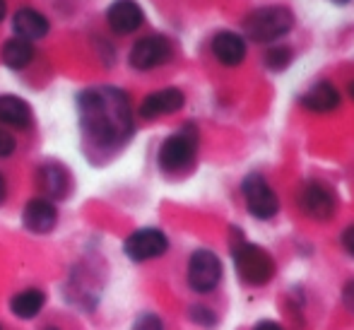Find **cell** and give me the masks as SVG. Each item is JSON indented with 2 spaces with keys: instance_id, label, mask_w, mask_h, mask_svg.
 Segmentation results:
<instances>
[{
  "instance_id": "1",
  "label": "cell",
  "mask_w": 354,
  "mask_h": 330,
  "mask_svg": "<svg viewBox=\"0 0 354 330\" xmlns=\"http://www.w3.org/2000/svg\"><path fill=\"white\" fill-rule=\"evenodd\" d=\"M80 126L97 145H118L131 138V99L116 87H89L77 97Z\"/></svg>"
},
{
  "instance_id": "2",
  "label": "cell",
  "mask_w": 354,
  "mask_h": 330,
  "mask_svg": "<svg viewBox=\"0 0 354 330\" xmlns=\"http://www.w3.org/2000/svg\"><path fill=\"white\" fill-rule=\"evenodd\" d=\"M294 17L287 8L282 5H268V8L253 10L246 19H243V32L251 42L256 44H270L277 42L280 37L292 29Z\"/></svg>"
},
{
  "instance_id": "3",
  "label": "cell",
  "mask_w": 354,
  "mask_h": 330,
  "mask_svg": "<svg viewBox=\"0 0 354 330\" xmlns=\"http://www.w3.org/2000/svg\"><path fill=\"white\" fill-rule=\"evenodd\" d=\"M234 265H236L239 277L253 287L268 284L275 275V263H272L270 253L263 251L256 244H236L234 246Z\"/></svg>"
},
{
  "instance_id": "4",
  "label": "cell",
  "mask_w": 354,
  "mask_h": 330,
  "mask_svg": "<svg viewBox=\"0 0 354 330\" xmlns=\"http://www.w3.org/2000/svg\"><path fill=\"white\" fill-rule=\"evenodd\" d=\"M198 149V133L193 126H186L183 131L169 135L159 147V167L164 172H181V169L191 167L196 159Z\"/></svg>"
},
{
  "instance_id": "5",
  "label": "cell",
  "mask_w": 354,
  "mask_h": 330,
  "mask_svg": "<svg viewBox=\"0 0 354 330\" xmlns=\"http://www.w3.org/2000/svg\"><path fill=\"white\" fill-rule=\"evenodd\" d=\"M169 248V239L162 229H154V227H145L133 232L131 237L126 239L123 244V251L131 261L136 263H145V261H152V258H159L164 251Z\"/></svg>"
},
{
  "instance_id": "6",
  "label": "cell",
  "mask_w": 354,
  "mask_h": 330,
  "mask_svg": "<svg viewBox=\"0 0 354 330\" xmlns=\"http://www.w3.org/2000/svg\"><path fill=\"white\" fill-rule=\"evenodd\" d=\"M241 188H243V198H246V208L253 217H258V219L275 217L277 210H280V203H277L275 191L268 186V181L261 176V174L246 176V181H243Z\"/></svg>"
},
{
  "instance_id": "7",
  "label": "cell",
  "mask_w": 354,
  "mask_h": 330,
  "mask_svg": "<svg viewBox=\"0 0 354 330\" xmlns=\"http://www.w3.org/2000/svg\"><path fill=\"white\" fill-rule=\"evenodd\" d=\"M222 279V263L207 248H201L191 256V263H188V284H191L196 292L207 294L212 292L214 287Z\"/></svg>"
},
{
  "instance_id": "8",
  "label": "cell",
  "mask_w": 354,
  "mask_h": 330,
  "mask_svg": "<svg viewBox=\"0 0 354 330\" xmlns=\"http://www.w3.org/2000/svg\"><path fill=\"white\" fill-rule=\"evenodd\" d=\"M174 53V46L167 37L162 34H152V37H145L136 46L131 48V66L136 70H152V68H159L171 58Z\"/></svg>"
},
{
  "instance_id": "9",
  "label": "cell",
  "mask_w": 354,
  "mask_h": 330,
  "mask_svg": "<svg viewBox=\"0 0 354 330\" xmlns=\"http://www.w3.org/2000/svg\"><path fill=\"white\" fill-rule=\"evenodd\" d=\"M299 208L313 219H330L335 212V198L323 183H306L299 191Z\"/></svg>"
},
{
  "instance_id": "10",
  "label": "cell",
  "mask_w": 354,
  "mask_h": 330,
  "mask_svg": "<svg viewBox=\"0 0 354 330\" xmlns=\"http://www.w3.org/2000/svg\"><path fill=\"white\" fill-rule=\"evenodd\" d=\"M22 222L29 232L48 234V232H53L58 224V210L48 198H32L24 205Z\"/></svg>"
},
{
  "instance_id": "11",
  "label": "cell",
  "mask_w": 354,
  "mask_h": 330,
  "mask_svg": "<svg viewBox=\"0 0 354 330\" xmlns=\"http://www.w3.org/2000/svg\"><path fill=\"white\" fill-rule=\"evenodd\" d=\"M186 97H183L181 89L176 87H167V89H159V92H152L142 99L140 104V116L152 121V118H159V116H169V113H176L178 109L183 107Z\"/></svg>"
},
{
  "instance_id": "12",
  "label": "cell",
  "mask_w": 354,
  "mask_h": 330,
  "mask_svg": "<svg viewBox=\"0 0 354 330\" xmlns=\"http://www.w3.org/2000/svg\"><path fill=\"white\" fill-rule=\"evenodd\" d=\"M106 22L111 32L133 34L142 24V8L136 0H113L106 10Z\"/></svg>"
},
{
  "instance_id": "13",
  "label": "cell",
  "mask_w": 354,
  "mask_h": 330,
  "mask_svg": "<svg viewBox=\"0 0 354 330\" xmlns=\"http://www.w3.org/2000/svg\"><path fill=\"white\" fill-rule=\"evenodd\" d=\"M12 29L19 39H24V42L32 44V42H37V39L46 37L48 29H51V24H48V19L44 17L39 10L19 8L12 17Z\"/></svg>"
},
{
  "instance_id": "14",
  "label": "cell",
  "mask_w": 354,
  "mask_h": 330,
  "mask_svg": "<svg viewBox=\"0 0 354 330\" xmlns=\"http://www.w3.org/2000/svg\"><path fill=\"white\" fill-rule=\"evenodd\" d=\"M212 53L222 66H239L246 58V44L239 34L234 32H219L212 39Z\"/></svg>"
},
{
  "instance_id": "15",
  "label": "cell",
  "mask_w": 354,
  "mask_h": 330,
  "mask_svg": "<svg viewBox=\"0 0 354 330\" xmlns=\"http://www.w3.org/2000/svg\"><path fill=\"white\" fill-rule=\"evenodd\" d=\"M34 121L32 116V109L24 99L15 97V94H3L0 97V123L3 126H10V128H29Z\"/></svg>"
},
{
  "instance_id": "16",
  "label": "cell",
  "mask_w": 354,
  "mask_h": 330,
  "mask_svg": "<svg viewBox=\"0 0 354 330\" xmlns=\"http://www.w3.org/2000/svg\"><path fill=\"white\" fill-rule=\"evenodd\" d=\"M301 104L308 109V111L328 113V111H333V109L340 107V92H337L330 82H318L304 94Z\"/></svg>"
},
{
  "instance_id": "17",
  "label": "cell",
  "mask_w": 354,
  "mask_h": 330,
  "mask_svg": "<svg viewBox=\"0 0 354 330\" xmlns=\"http://www.w3.org/2000/svg\"><path fill=\"white\" fill-rule=\"evenodd\" d=\"M0 58H3V63L8 68L22 70L34 61V46L19 37L8 39V42L3 44V48H0Z\"/></svg>"
},
{
  "instance_id": "18",
  "label": "cell",
  "mask_w": 354,
  "mask_h": 330,
  "mask_svg": "<svg viewBox=\"0 0 354 330\" xmlns=\"http://www.w3.org/2000/svg\"><path fill=\"white\" fill-rule=\"evenodd\" d=\"M46 304V294L41 289H22L10 299V311L17 318H34Z\"/></svg>"
},
{
  "instance_id": "19",
  "label": "cell",
  "mask_w": 354,
  "mask_h": 330,
  "mask_svg": "<svg viewBox=\"0 0 354 330\" xmlns=\"http://www.w3.org/2000/svg\"><path fill=\"white\" fill-rule=\"evenodd\" d=\"M39 183L44 186V191L48 193V196L58 198L66 193V172H63L61 167H56V164H48V167H44L41 172H39Z\"/></svg>"
},
{
  "instance_id": "20",
  "label": "cell",
  "mask_w": 354,
  "mask_h": 330,
  "mask_svg": "<svg viewBox=\"0 0 354 330\" xmlns=\"http://www.w3.org/2000/svg\"><path fill=\"white\" fill-rule=\"evenodd\" d=\"M292 63V51L287 46H275L266 53V66L270 70H284Z\"/></svg>"
},
{
  "instance_id": "21",
  "label": "cell",
  "mask_w": 354,
  "mask_h": 330,
  "mask_svg": "<svg viewBox=\"0 0 354 330\" xmlns=\"http://www.w3.org/2000/svg\"><path fill=\"white\" fill-rule=\"evenodd\" d=\"M133 330H164V326H162V321H159V316H154V313H142V316L133 323Z\"/></svg>"
},
{
  "instance_id": "22",
  "label": "cell",
  "mask_w": 354,
  "mask_h": 330,
  "mask_svg": "<svg viewBox=\"0 0 354 330\" xmlns=\"http://www.w3.org/2000/svg\"><path fill=\"white\" fill-rule=\"evenodd\" d=\"M15 147H17V143H15V138L10 135L5 128H0V159L10 157V154L15 152Z\"/></svg>"
},
{
  "instance_id": "23",
  "label": "cell",
  "mask_w": 354,
  "mask_h": 330,
  "mask_svg": "<svg viewBox=\"0 0 354 330\" xmlns=\"http://www.w3.org/2000/svg\"><path fill=\"white\" fill-rule=\"evenodd\" d=\"M191 318L193 321H198V323H207V326H210V323H214V316H212V311L210 309H203V306H196L191 311Z\"/></svg>"
},
{
  "instance_id": "24",
  "label": "cell",
  "mask_w": 354,
  "mask_h": 330,
  "mask_svg": "<svg viewBox=\"0 0 354 330\" xmlns=\"http://www.w3.org/2000/svg\"><path fill=\"white\" fill-rule=\"evenodd\" d=\"M342 246H345L347 253H352L354 256V224H350V227L342 232Z\"/></svg>"
},
{
  "instance_id": "25",
  "label": "cell",
  "mask_w": 354,
  "mask_h": 330,
  "mask_svg": "<svg viewBox=\"0 0 354 330\" xmlns=\"http://www.w3.org/2000/svg\"><path fill=\"white\" fill-rule=\"evenodd\" d=\"M345 306L350 309V311H354V279L347 282V287H345Z\"/></svg>"
},
{
  "instance_id": "26",
  "label": "cell",
  "mask_w": 354,
  "mask_h": 330,
  "mask_svg": "<svg viewBox=\"0 0 354 330\" xmlns=\"http://www.w3.org/2000/svg\"><path fill=\"white\" fill-rule=\"evenodd\" d=\"M253 330H284L282 326H277L275 321H263V323H258Z\"/></svg>"
},
{
  "instance_id": "27",
  "label": "cell",
  "mask_w": 354,
  "mask_h": 330,
  "mask_svg": "<svg viewBox=\"0 0 354 330\" xmlns=\"http://www.w3.org/2000/svg\"><path fill=\"white\" fill-rule=\"evenodd\" d=\"M5 196H8V186H5V178H3V174H0V205L5 203Z\"/></svg>"
},
{
  "instance_id": "28",
  "label": "cell",
  "mask_w": 354,
  "mask_h": 330,
  "mask_svg": "<svg viewBox=\"0 0 354 330\" xmlns=\"http://www.w3.org/2000/svg\"><path fill=\"white\" fill-rule=\"evenodd\" d=\"M5 15H8V5H5V0H0V22L5 19Z\"/></svg>"
},
{
  "instance_id": "29",
  "label": "cell",
  "mask_w": 354,
  "mask_h": 330,
  "mask_svg": "<svg viewBox=\"0 0 354 330\" xmlns=\"http://www.w3.org/2000/svg\"><path fill=\"white\" fill-rule=\"evenodd\" d=\"M333 3H337V5H345V3H350V0H333Z\"/></svg>"
},
{
  "instance_id": "30",
  "label": "cell",
  "mask_w": 354,
  "mask_h": 330,
  "mask_svg": "<svg viewBox=\"0 0 354 330\" xmlns=\"http://www.w3.org/2000/svg\"><path fill=\"white\" fill-rule=\"evenodd\" d=\"M350 94H352V99H354V82L350 84Z\"/></svg>"
},
{
  "instance_id": "31",
  "label": "cell",
  "mask_w": 354,
  "mask_h": 330,
  "mask_svg": "<svg viewBox=\"0 0 354 330\" xmlns=\"http://www.w3.org/2000/svg\"><path fill=\"white\" fill-rule=\"evenodd\" d=\"M46 330H56V328H46Z\"/></svg>"
},
{
  "instance_id": "32",
  "label": "cell",
  "mask_w": 354,
  "mask_h": 330,
  "mask_svg": "<svg viewBox=\"0 0 354 330\" xmlns=\"http://www.w3.org/2000/svg\"><path fill=\"white\" fill-rule=\"evenodd\" d=\"M0 330H3V328H0Z\"/></svg>"
}]
</instances>
